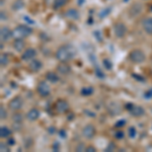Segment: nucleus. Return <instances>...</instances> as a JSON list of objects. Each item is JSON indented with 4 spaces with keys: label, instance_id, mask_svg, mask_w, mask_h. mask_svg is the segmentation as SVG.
<instances>
[{
    "label": "nucleus",
    "instance_id": "1",
    "mask_svg": "<svg viewBox=\"0 0 152 152\" xmlns=\"http://www.w3.org/2000/svg\"><path fill=\"white\" fill-rule=\"evenodd\" d=\"M76 55V49L72 45H63L57 49L55 57L59 62H68Z\"/></svg>",
    "mask_w": 152,
    "mask_h": 152
},
{
    "label": "nucleus",
    "instance_id": "2",
    "mask_svg": "<svg viewBox=\"0 0 152 152\" xmlns=\"http://www.w3.org/2000/svg\"><path fill=\"white\" fill-rule=\"evenodd\" d=\"M33 34V28L26 24H18L12 29L13 39H26Z\"/></svg>",
    "mask_w": 152,
    "mask_h": 152
},
{
    "label": "nucleus",
    "instance_id": "3",
    "mask_svg": "<svg viewBox=\"0 0 152 152\" xmlns=\"http://www.w3.org/2000/svg\"><path fill=\"white\" fill-rule=\"evenodd\" d=\"M129 59L135 64H141V63H143L145 61L146 56L145 53L142 50H140V49H135V50H132L130 52Z\"/></svg>",
    "mask_w": 152,
    "mask_h": 152
},
{
    "label": "nucleus",
    "instance_id": "4",
    "mask_svg": "<svg viewBox=\"0 0 152 152\" xmlns=\"http://www.w3.org/2000/svg\"><path fill=\"white\" fill-rule=\"evenodd\" d=\"M126 109L128 110V112L132 115V116L136 117V118L142 117L144 114H145V110H144V107H141V105H135L133 104H127Z\"/></svg>",
    "mask_w": 152,
    "mask_h": 152
},
{
    "label": "nucleus",
    "instance_id": "5",
    "mask_svg": "<svg viewBox=\"0 0 152 152\" xmlns=\"http://www.w3.org/2000/svg\"><path fill=\"white\" fill-rule=\"evenodd\" d=\"M37 92L41 97H48L51 94V88L47 82L42 80L37 85Z\"/></svg>",
    "mask_w": 152,
    "mask_h": 152
},
{
    "label": "nucleus",
    "instance_id": "6",
    "mask_svg": "<svg viewBox=\"0 0 152 152\" xmlns=\"http://www.w3.org/2000/svg\"><path fill=\"white\" fill-rule=\"evenodd\" d=\"M23 99L21 96H14L13 99H11L9 100L8 102V107L10 111H13V112H16L18 111V110H20L21 107H23Z\"/></svg>",
    "mask_w": 152,
    "mask_h": 152
},
{
    "label": "nucleus",
    "instance_id": "7",
    "mask_svg": "<svg viewBox=\"0 0 152 152\" xmlns=\"http://www.w3.org/2000/svg\"><path fill=\"white\" fill-rule=\"evenodd\" d=\"M113 29H114L115 36H116L117 38H119V39L124 38V37L126 36V34H127V31H128L127 26H125L123 23H121V21H119V23H115Z\"/></svg>",
    "mask_w": 152,
    "mask_h": 152
},
{
    "label": "nucleus",
    "instance_id": "8",
    "mask_svg": "<svg viewBox=\"0 0 152 152\" xmlns=\"http://www.w3.org/2000/svg\"><path fill=\"white\" fill-rule=\"evenodd\" d=\"M95 133H96L95 127L91 124H87L86 126H84L82 129V131H81L82 136L84 137L85 139H88V140H90V139L94 138V137L95 136Z\"/></svg>",
    "mask_w": 152,
    "mask_h": 152
},
{
    "label": "nucleus",
    "instance_id": "9",
    "mask_svg": "<svg viewBox=\"0 0 152 152\" xmlns=\"http://www.w3.org/2000/svg\"><path fill=\"white\" fill-rule=\"evenodd\" d=\"M37 50L34 48H28V49H26L23 51V54H21V60L26 61V62H31V60L36 59L37 57Z\"/></svg>",
    "mask_w": 152,
    "mask_h": 152
},
{
    "label": "nucleus",
    "instance_id": "10",
    "mask_svg": "<svg viewBox=\"0 0 152 152\" xmlns=\"http://www.w3.org/2000/svg\"><path fill=\"white\" fill-rule=\"evenodd\" d=\"M69 110V104L65 99H58L55 104V111L59 114H65Z\"/></svg>",
    "mask_w": 152,
    "mask_h": 152
},
{
    "label": "nucleus",
    "instance_id": "11",
    "mask_svg": "<svg viewBox=\"0 0 152 152\" xmlns=\"http://www.w3.org/2000/svg\"><path fill=\"white\" fill-rule=\"evenodd\" d=\"M107 113L112 116H118L122 113V107L119 102H112L107 105Z\"/></svg>",
    "mask_w": 152,
    "mask_h": 152
},
{
    "label": "nucleus",
    "instance_id": "12",
    "mask_svg": "<svg viewBox=\"0 0 152 152\" xmlns=\"http://www.w3.org/2000/svg\"><path fill=\"white\" fill-rule=\"evenodd\" d=\"M0 38H1L2 42H7L9 41L12 37V31L8 26H1L0 28Z\"/></svg>",
    "mask_w": 152,
    "mask_h": 152
},
{
    "label": "nucleus",
    "instance_id": "13",
    "mask_svg": "<svg viewBox=\"0 0 152 152\" xmlns=\"http://www.w3.org/2000/svg\"><path fill=\"white\" fill-rule=\"evenodd\" d=\"M42 68H43V63H42V61L39 60V59H34V60H31V62L28 63V69L33 73L39 72Z\"/></svg>",
    "mask_w": 152,
    "mask_h": 152
},
{
    "label": "nucleus",
    "instance_id": "14",
    "mask_svg": "<svg viewBox=\"0 0 152 152\" xmlns=\"http://www.w3.org/2000/svg\"><path fill=\"white\" fill-rule=\"evenodd\" d=\"M142 28L147 35L152 36V16L145 18L142 20Z\"/></svg>",
    "mask_w": 152,
    "mask_h": 152
},
{
    "label": "nucleus",
    "instance_id": "15",
    "mask_svg": "<svg viewBox=\"0 0 152 152\" xmlns=\"http://www.w3.org/2000/svg\"><path fill=\"white\" fill-rule=\"evenodd\" d=\"M26 42L24 39H14L13 43H12V48L16 51V52L20 53L26 49Z\"/></svg>",
    "mask_w": 152,
    "mask_h": 152
},
{
    "label": "nucleus",
    "instance_id": "16",
    "mask_svg": "<svg viewBox=\"0 0 152 152\" xmlns=\"http://www.w3.org/2000/svg\"><path fill=\"white\" fill-rule=\"evenodd\" d=\"M57 71L61 75H68L71 72V67L67 62H60L57 65Z\"/></svg>",
    "mask_w": 152,
    "mask_h": 152
},
{
    "label": "nucleus",
    "instance_id": "17",
    "mask_svg": "<svg viewBox=\"0 0 152 152\" xmlns=\"http://www.w3.org/2000/svg\"><path fill=\"white\" fill-rule=\"evenodd\" d=\"M40 115H41L40 111H39L38 109H36V107H34V109L29 110L28 112V114H26V119L31 122H35L40 118Z\"/></svg>",
    "mask_w": 152,
    "mask_h": 152
},
{
    "label": "nucleus",
    "instance_id": "18",
    "mask_svg": "<svg viewBox=\"0 0 152 152\" xmlns=\"http://www.w3.org/2000/svg\"><path fill=\"white\" fill-rule=\"evenodd\" d=\"M46 77V80L51 83H57L59 80H60V77H59V75L57 74L56 72H54V71H48L47 73H46L45 75Z\"/></svg>",
    "mask_w": 152,
    "mask_h": 152
},
{
    "label": "nucleus",
    "instance_id": "19",
    "mask_svg": "<svg viewBox=\"0 0 152 152\" xmlns=\"http://www.w3.org/2000/svg\"><path fill=\"white\" fill-rule=\"evenodd\" d=\"M65 16L68 19H74L75 20V19H78L80 18V13L76 8H69L65 12Z\"/></svg>",
    "mask_w": 152,
    "mask_h": 152
},
{
    "label": "nucleus",
    "instance_id": "20",
    "mask_svg": "<svg viewBox=\"0 0 152 152\" xmlns=\"http://www.w3.org/2000/svg\"><path fill=\"white\" fill-rule=\"evenodd\" d=\"M12 133V131L8 128L7 126H1L0 127V137L2 139H6L8 137H10V135Z\"/></svg>",
    "mask_w": 152,
    "mask_h": 152
},
{
    "label": "nucleus",
    "instance_id": "21",
    "mask_svg": "<svg viewBox=\"0 0 152 152\" xmlns=\"http://www.w3.org/2000/svg\"><path fill=\"white\" fill-rule=\"evenodd\" d=\"M9 62H10L9 56L5 53H2L1 56H0V64H1V67H6L9 64Z\"/></svg>",
    "mask_w": 152,
    "mask_h": 152
},
{
    "label": "nucleus",
    "instance_id": "22",
    "mask_svg": "<svg viewBox=\"0 0 152 152\" xmlns=\"http://www.w3.org/2000/svg\"><path fill=\"white\" fill-rule=\"evenodd\" d=\"M23 7H24V2L23 1V0H15L11 5V8L13 9V10H16V11L23 9Z\"/></svg>",
    "mask_w": 152,
    "mask_h": 152
},
{
    "label": "nucleus",
    "instance_id": "23",
    "mask_svg": "<svg viewBox=\"0 0 152 152\" xmlns=\"http://www.w3.org/2000/svg\"><path fill=\"white\" fill-rule=\"evenodd\" d=\"M68 0H54V3H53V7L54 9H60L62 8L63 6H65L67 4Z\"/></svg>",
    "mask_w": 152,
    "mask_h": 152
},
{
    "label": "nucleus",
    "instance_id": "24",
    "mask_svg": "<svg viewBox=\"0 0 152 152\" xmlns=\"http://www.w3.org/2000/svg\"><path fill=\"white\" fill-rule=\"evenodd\" d=\"M94 87H91V86H85V87H83L82 89H81V95H83V96H90L92 94H94Z\"/></svg>",
    "mask_w": 152,
    "mask_h": 152
},
{
    "label": "nucleus",
    "instance_id": "25",
    "mask_svg": "<svg viewBox=\"0 0 152 152\" xmlns=\"http://www.w3.org/2000/svg\"><path fill=\"white\" fill-rule=\"evenodd\" d=\"M141 12V6L139 4H135L134 6H132L130 8V13L132 16H137L138 14H140Z\"/></svg>",
    "mask_w": 152,
    "mask_h": 152
},
{
    "label": "nucleus",
    "instance_id": "26",
    "mask_svg": "<svg viewBox=\"0 0 152 152\" xmlns=\"http://www.w3.org/2000/svg\"><path fill=\"white\" fill-rule=\"evenodd\" d=\"M12 121L15 122V123H23V116L20 114V113H14L11 117Z\"/></svg>",
    "mask_w": 152,
    "mask_h": 152
},
{
    "label": "nucleus",
    "instance_id": "27",
    "mask_svg": "<svg viewBox=\"0 0 152 152\" xmlns=\"http://www.w3.org/2000/svg\"><path fill=\"white\" fill-rule=\"evenodd\" d=\"M127 134H128L129 138H131V139L135 138V137H136V135H137V130H136V128H135V127H133V126L129 127Z\"/></svg>",
    "mask_w": 152,
    "mask_h": 152
},
{
    "label": "nucleus",
    "instance_id": "28",
    "mask_svg": "<svg viewBox=\"0 0 152 152\" xmlns=\"http://www.w3.org/2000/svg\"><path fill=\"white\" fill-rule=\"evenodd\" d=\"M111 10L112 9L110 8V7H107V8H104L102 11L99 12V18H105L107 15H109L110 13H111Z\"/></svg>",
    "mask_w": 152,
    "mask_h": 152
},
{
    "label": "nucleus",
    "instance_id": "29",
    "mask_svg": "<svg viewBox=\"0 0 152 152\" xmlns=\"http://www.w3.org/2000/svg\"><path fill=\"white\" fill-rule=\"evenodd\" d=\"M7 118V111L5 110V107L3 105H0V120L3 121V120H6Z\"/></svg>",
    "mask_w": 152,
    "mask_h": 152
},
{
    "label": "nucleus",
    "instance_id": "30",
    "mask_svg": "<svg viewBox=\"0 0 152 152\" xmlns=\"http://www.w3.org/2000/svg\"><path fill=\"white\" fill-rule=\"evenodd\" d=\"M10 147L11 146H9L8 144H7V142H1L0 143V151L1 152H8V151H10Z\"/></svg>",
    "mask_w": 152,
    "mask_h": 152
},
{
    "label": "nucleus",
    "instance_id": "31",
    "mask_svg": "<svg viewBox=\"0 0 152 152\" xmlns=\"http://www.w3.org/2000/svg\"><path fill=\"white\" fill-rule=\"evenodd\" d=\"M102 65H104L105 69H107V70H111L113 68L112 61L110 60V59H104V60H102Z\"/></svg>",
    "mask_w": 152,
    "mask_h": 152
},
{
    "label": "nucleus",
    "instance_id": "32",
    "mask_svg": "<svg viewBox=\"0 0 152 152\" xmlns=\"http://www.w3.org/2000/svg\"><path fill=\"white\" fill-rule=\"evenodd\" d=\"M125 137V133L122 130H118V131L115 133V138L118 139V140H122Z\"/></svg>",
    "mask_w": 152,
    "mask_h": 152
},
{
    "label": "nucleus",
    "instance_id": "33",
    "mask_svg": "<svg viewBox=\"0 0 152 152\" xmlns=\"http://www.w3.org/2000/svg\"><path fill=\"white\" fill-rule=\"evenodd\" d=\"M33 139L29 137V138H26V140H24V147H26V149L31 148V146H33Z\"/></svg>",
    "mask_w": 152,
    "mask_h": 152
},
{
    "label": "nucleus",
    "instance_id": "34",
    "mask_svg": "<svg viewBox=\"0 0 152 152\" xmlns=\"http://www.w3.org/2000/svg\"><path fill=\"white\" fill-rule=\"evenodd\" d=\"M85 149H86V147H85V145H84L83 143H81V142H80V143L78 144L77 146H76L75 150H76V151H79V152H82V151H85Z\"/></svg>",
    "mask_w": 152,
    "mask_h": 152
},
{
    "label": "nucleus",
    "instance_id": "35",
    "mask_svg": "<svg viewBox=\"0 0 152 152\" xmlns=\"http://www.w3.org/2000/svg\"><path fill=\"white\" fill-rule=\"evenodd\" d=\"M125 125H126V121H125V120H120V121H118L116 123V127L117 128H122Z\"/></svg>",
    "mask_w": 152,
    "mask_h": 152
},
{
    "label": "nucleus",
    "instance_id": "36",
    "mask_svg": "<svg viewBox=\"0 0 152 152\" xmlns=\"http://www.w3.org/2000/svg\"><path fill=\"white\" fill-rule=\"evenodd\" d=\"M7 144H8L9 146H14L15 145V139L12 138V137H8V138H7Z\"/></svg>",
    "mask_w": 152,
    "mask_h": 152
},
{
    "label": "nucleus",
    "instance_id": "37",
    "mask_svg": "<svg viewBox=\"0 0 152 152\" xmlns=\"http://www.w3.org/2000/svg\"><path fill=\"white\" fill-rule=\"evenodd\" d=\"M12 127H13V130H15V131H19V130L21 129V123H15V122H13Z\"/></svg>",
    "mask_w": 152,
    "mask_h": 152
},
{
    "label": "nucleus",
    "instance_id": "38",
    "mask_svg": "<svg viewBox=\"0 0 152 152\" xmlns=\"http://www.w3.org/2000/svg\"><path fill=\"white\" fill-rule=\"evenodd\" d=\"M60 148H61V146H60V144H59L58 142H55V143L53 144V146H52L53 151H59V150H60Z\"/></svg>",
    "mask_w": 152,
    "mask_h": 152
},
{
    "label": "nucleus",
    "instance_id": "39",
    "mask_svg": "<svg viewBox=\"0 0 152 152\" xmlns=\"http://www.w3.org/2000/svg\"><path fill=\"white\" fill-rule=\"evenodd\" d=\"M115 149H116V146H115V144L111 142V143L107 145V151H114Z\"/></svg>",
    "mask_w": 152,
    "mask_h": 152
},
{
    "label": "nucleus",
    "instance_id": "40",
    "mask_svg": "<svg viewBox=\"0 0 152 152\" xmlns=\"http://www.w3.org/2000/svg\"><path fill=\"white\" fill-rule=\"evenodd\" d=\"M0 19H1V21H4V20H6V18H7V15H6V12L5 11H3V10H1V12H0Z\"/></svg>",
    "mask_w": 152,
    "mask_h": 152
},
{
    "label": "nucleus",
    "instance_id": "41",
    "mask_svg": "<svg viewBox=\"0 0 152 152\" xmlns=\"http://www.w3.org/2000/svg\"><path fill=\"white\" fill-rule=\"evenodd\" d=\"M66 135H67V134H66V131H65L64 129H61L60 131H59V136H60L61 138L65 139L66 138Z\"/></svg>",
    "mask_w": 152,
    "mask_h": 152
},
{
    "label": "nucleus",
    "instance_id": "42",
    "mask_svg": "<svg viewBox=\"0 0 152 152\" xmlns=\"http://www.w3.org/2000/svg\"><path fill=\"white\" fill-rule=\"evenodd\" d=\"M95 74H96L97 76H99V77L100 78V79H104V73H102V71H100L99 69H96V70H95Z\"/></svg>",
    "mask_w": 152,
    "mask_h": 152
},
{
    "label": "nucleus",
    "instance_id": "43",
    "mask_svg": "<svg viewBox=\"0 0 152 152\" xmlns=\"http://www.w3.org/2000/svg\"><path fill=\"white\" fill-rule=\"evenodd\" d=\"M85 151H86V152H95V151H96V149H95L92 145H89V146H87V147H86Z\"/></svg>",
    "mask_w": 152,
    "mask_h": 152
},
{
    "label": "nucleus",
    "instance_id": "44",
    "mask_svg": "<svg viewBox=\"0 0 152 152\" xmlns=\"http://www.w3.org/2000/svg\"><path fill=\"white\" fill-rule=\"evenodd\" d=\"M144 96H145L146 99H151L152 97V89H149L148 91H146L145 94H144Z\"/></svg>",
    "mask_w": 152,
    "mask_h": 152
},
{
    "label": "nucleus",
    "instance_id": "45",
    "mask_svg": "<svg viewBox=\"0 0 152 152\" xmlns=\"http://www.w3.org/2000/svg\"><path fill=\"white\" fill-rule=\"evenodd\" d=\"M48 131L50 132V134H54V133L56 132V128H55L54 126H51V127H49Z\"/></svg>",
    "mask_w": 152,
    "mask_h": 152
}]
</instances>
